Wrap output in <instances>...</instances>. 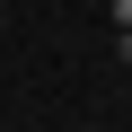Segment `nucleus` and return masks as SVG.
<instances>
[{
	"label": "nucleus",
	"mask_w": 132,
	"mask_h": 132,
	"mask_svg": "<svg viewBox=\"0 0 132 132\" xmlns=\"http://www.w3.org/2000/svg\"><path fill=\"white\" fill-rule=\"evenodd\" d=\"M114 27H123V35H132V0H114Z\"/></svg>",
	"instance_id": "1"
},
{
	"label": "nucleus",
	"mask_w": 132,
	"mask_h": 132,
	"mask_svg": "<svg viewBox=\"0 0 132 132\" xmlns=\"http://www.w3.org/2000/svg\"><path fill=\"white\" fill-rule=\"evenodd\" d=\"M114 53H123V71H132V35H123V44H114Z\"/></svg>",
	"instance_id": "2"
}]
</instances>
